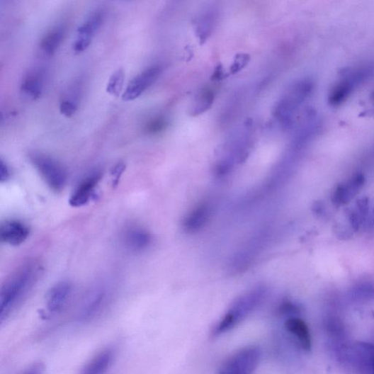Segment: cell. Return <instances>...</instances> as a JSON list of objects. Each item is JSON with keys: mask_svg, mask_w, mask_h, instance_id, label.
I'll return each instance as SVG.
<instances>
[{"mask_svg": "<svg viewBox=\"0 0 374 374\" xmlns=\"http://www.w3.org/2000/svg\"><path fill=\"white\" fill-rule=\"evenodd\" d=\"M285 327L299 346L305 352L310 353L312 350V337L305 321L297 317H290L286 320Z\"/></svg>", "mask_w": 374, "mask_h": 374, "instance_id": "4fadbf2b", "label": "cell"}, {"mask_svg": "<svg viewBox=\"0 0 374 374\" xmlns=\"http://www.w3.org/2000/svg\"><path fill=\"white\" fill-rule=\"evenodd\" d=\"M160 74L161 68L158 65L151 66L144 69L128 85L123 94V100L125 102L132 101L142 96V94L155 83Z\"/></svg>", "mask_w": 374, "mask_h": 374, "instance_id": "ba28073f", "label": "cell"}, {"mask_svg": "<svg viewBox=\"0 0 374 374\" xmlns=\"http://www.w3.org/2000/svg\"><path fill=\"white\" fill-rule=\"evenodd\" d=\"M30 230L28 225L17 220H8L0 226V239L11 246H17L28 239Z\"/></svg>", "mask_w": 374, "mask_h": 374, "instance_id": "30bf717a", "label": "cell"}, {"mask_svg": "<svg viewBox=\"0 0 374 374\" xmlns=\"http://www.w3.org/2000/svg\"><path fill=\"white\" fill-rule=\"evenodd\" d=\"M314 89V81L305 78L296 81L286 89L274 108V115L284 128L293 127L297 112L310 98Z\"/></svg>", "mask_w": 374, "mask_h": 374, "instance_id": "7a4b0ae2", "label": "cell"}, {"mask_svg": "<svg viewBox=\"0 0 374 374\" xmlns=\"http://www.w3.org/2000/svg\"><path fill=\"white\" fill-rule=\"evenodd\" d=\"M166 121L163 118H156L151 120L146 125V132L151 135L161 132L166 127Z\"/></svg>", "mask_w": 374, "mask_h": 374, "instance_id": "cb8c5ba5", "label": "cell"}, {"mask_svg": "<svg viewBox=\"0 0 374 374\" xmlns=\"http://www.w3.org/2000/svg\"><path fill=\"white\" fill-rule=\"evenodd\" d=\"M33 165L50 188L56 193L62 191L67 183V172L57 160L42 154H33L30 156Z\"/></svg>", "mask_w": 374, "mask_h": 374, "instance_id": "5b68a950", "label": "cell"}, {"mask_svg": "<svg viewBox=\"0 0 374 374\" xmlns=\"http://www.w3.org/2000/svg\"><path fill=\"white\" fill-rule=\"evenodd\" d=\"M123 243L132 252H142L147 250L152 243L151 233L144 227L132 225L123 232Z\"/></svg>", "mask_w": 374, "mask_h": 374, "instance_id": "8fae6325", "label": "cell"}, {"mask_svg": "<svg viewBox=\"0 0 374 374\" xmlns=\"http://www.w3.org/2000/svg\"><path fill=\"white\" fill-rule=\"evenodd\" d=\"M261 361L259 348H244L230 357L224 364L221 374H253Z\"/></svg>", "mask_w": 374, "mask_h": 374, "instance_id": "8992f818", "label": "cell"}, {"mask_svg": "<svg viewBox=\"0 0 374 374\" xmlns=\"http://www.w3.org/2000/svg\"><path fill=\"white\" fill-rule=\"evenodd\" d=\"M300 312L299 307L291 301H285L278 307V313L280 316H287L288 318L294 317Z\"/></svg>", "mask_w": 374, "mask_h": 374, "instance_id": "603a6c76", "label": "cell"}, {"mask_svg": "<svg viewBox=\"0 0 374 374\" xmlns=\"http://www.w3.org/2000/svg\"><path fill=\"white\" fill-rule=\"evenodd\" d=\"M215 92L210 89H204L196 96L194 100L191 108V113L192 115H198L212 106L215 101Z\"/></svg>", "mask_w": 374, "mask_h": 374, "instance_id": "ffe728a7", "label": "cell"}, {"mask_svg": "<svg viewBox=\"0 0 374 374\" xmlns=\"http://www.w3.org/2000/svg\"><path fill=\"white\" fill-rule=\"evenodd\" d=\"M372 101H373V104L374 106V93L373 94Z\"/></svg>", "mask_w": 374, "mask_h": 374, "instance_id": "4dcf8cb0", "label": "cell"}, {"mask_svg": "<svg viewBox=\"0 0 374 374\" xmlns=\"http://www.w3.org/2000/svg\"><path fill=\"white\" fill-rule=\"evenodd\" d=\"M125 79L124 69L120 68L115 70L108 80L106 87L107 92L114 97H119L123 89Z\"/></svg>", "mask_w": 374, "mask_h": 374, "instance_id": "7402d4cb", "label": "cell"}, {"mask_svg": "<svg viewBox=\"0 0 374 374\" xmlns=\"http://www.w3.org/2000/svg\"><path fill=\"white\" fill-rule=\"evenodd\" d=\"M364 181L363 175L356 174L346 182L340 184L334 193V203L341 205L352 199L361 190Z\"/></svg>", "mask_w": 374, "mask_h": 374, "instance_id": "ac0fdd59", "label": "cell"}, {"mask_svg": "<svg viewBox=\"0 0 374 374\" xmlns=\"http://www.w3.org/2000/svg\"><path fill=\"white\" fill-rule=\"evenodd\" d=\"M10 175L11 173L7 164L1 159V160H0V181H1L2 183L8 181L10 178Z\"/></svg>", "mask_w": 374, "mask_h": 374, "instance_id": "f546056e", "label": "cell"}, {"mask_svg": "<svg viewBox=\"0 0 374 374\" xmlns=\"http://www.w3.org/2000/svg\"><path fill=\"white\" fill-rule=\"evenodd\" d=\"M213 213V205L210 202H203L191 210L183 222V227L187 232H196L200 230L209 220Z\"/></svg>", "mask_w": 374, "mask_h": 374, "instance_id": "5bb4252c", "label": "cell"}, {"mask_svg": "<svg viewBox=\"0 0 374 374\" xmlns=\"http://www.w3.org/2000/svg\"><path fill=\"white\" fill-rule=\"evenodd\" d=\"M78 106L75 101L63 100L60 106V113L66 117H72L77 111Z\"/></svg>", "mask_w": 374, "mask_h": 374, "instance_id": "484cf974", "label": "cell"}, {"mask_svg": "<svg viewBox=\"0 0 374 374\" xmlns=\"http://www.w3.org/2000/svg\"><path fill=\"white\" fill-rule=\"evenodd\" d=\"M353 352L356 363L363 374H374V345L358 343Z\"/></svg>", "mask_w": 374, "mask_h": 374, "instance_id": "e0dca14e", "label": "cell"}, {"mask_svg": "<svg viewBox=\"0 0 374 374\" xmlns=\"http://www.w3.org/2000/svg\"><path fill=\"white\" fill-rule=\"evenodd\" d=\"M126 169L125 164L123 162L117 163L111 171L113 176V184L116 186L118 184L120 179Z\"/></svg>", "mask_w": 374, "mask_h": 374, "instance_id": "83f0119b", "label": "cell"}, {"mask_svg": "<svg viewBox=\"0 0 374 374\" xmlns=\"http://www.w3.org/2000/svg\"><path fill=\"white\" fill-rule=\"evenodd\" d=\"M249 61V57L247 55H239L230 68L232 74H236L244 68Z\"/></svg>", "mask_w": 374, "mask_h": 374, "instance_id": "4316f807", "label": "cell"}, {"mask_svg": "<svg viewBox=\"0 0 374 374\" xmlns=\"http://www.w3.org/2000/svg\"><path fill=\"white\" fill-rule=\"evenodd\" d=\"M64 30L57 28L52 30L47 33L41 40L40 48L41 51L47 56L54 55L64 39Z\"/></svg>", "mask_w": 374, "mask_h": 374, "instance_id": "d6986e66", "label": "cell"}, {"mask_svg": "<svg viewBox=\"0 0 374 374\" xmlns=\"http://www.w3.org/2000/svg\"><path fill=\"white\" fill-rule=\"evenodd\" d=\"M43 89V76L37 70L28 73L21 84V93L23 98L30 101L38 100Z\"/></svg>", "mask_w": 374, "mask_h": 374, "instance_id": "2e32d148", "label": "cell"}, {"mask_svg": "<svg viewBox=\"0 0 374 374\" xmlns=\"http://www.w3.org/2000/svg\"><path fill=\"white\" fill-rule=\"evenodd\" d=\"M40 272V266L31 261L18 268L6 280L0 293V322L3 323L28 295Z\"/></svg>", "mask_w": 374, "mask_h": 374, "instance_id": "6da1fadb", "label": "cell"}, {"mask_svg": "<svg viewBox=\"0 0 374 374\" xmlns=\"http://www.w3.org/2000/svg\"><path fill=\"white\" fill-rule=\"evenodd\" d=\"M109 298V290L103 285L94 288L84 298L79 312L81 321H89L104 309Z\"/></svg>", "mask_w": 374, "mask_h": 374, "instance_id": "52a82bcc", "label": "cell"}, {"mask_svg": "<svg viewBox=\"0 0 374 374\" xmlns=\"http://www.w3.org/2000/svg\"><path fill=\"white\" fill-rule=\"evenodd\" d=\"M104 18L102 11H96L90 15L77 30L78 35L93 38L101 28Z\"/></svg>", "mask_w": 374, "mask_h": 374, "instance_id": "44dd1931", "label": "cell"}, {"mask_svg": "<svg viewBox=\"0 0 374 374\" xmlns=\"http://www.w3.org/2000/svg\"><path fill=\"white\" fill-rule=\"evenodd\" d=\"M266 295L265 288H257L239 298L215 326L213 336H221L234 329L261 305Z\"/></svg>", "mask_w": 374, "mask_h": 374, "instance_id": "3957f363", "label": "cell"}, {"mask_svg": "<svg viewBox=\"0 0 374 374\" xmlns=\"http://www.w3.org/2000/svg\"><path fill=\"white\" fill-rule=\"evenodd\" d=\"M102 178L103 174L100 171H94L84 178L70 196L69 205L74 208L86 205L92 199Z\"/></svg>", "mask_w": 374, "mask_h": 374, "instance_id": "9c48e42d", "label": "cell"}, {"mask_svg": "<svg viewBox=\"0 0 374 374\" xmlns=\"http://www.w3.org/2000/svg\"><path fill=\"white\" fill-rule=\"evenodd\" d=\"M91 40L92 38L91 37L82 35H77V38L74 41L73 45L74 51L77 54H80L85 52L88 49V47L90 45Z\"/></svg>", "mask_w": 374, "mask_h": 374, "instance_id": "d4e9b609", "label": "cell"}, {"mask_svg": "<svg viewBox=\"0 0 374 374\" xmlns=\"http://www.w3.org/2000/svg\"><path fill=\"white\" fill-rule=\"evenodd\" d=\"M72 285L67 280L55 285L46 295L45 306L47 310L51 314L61 312L72 295Z\"/></svg>", "mask_w": 374, "mask_h": 374, "instance_id": "7c38bea8", "label": "cell"}, {"mask_svg": "<svg viewBox=\"0 0 374 374\" xmlns=\"http://www.w3.org/2000/svg\"><path fill=\"white\" fill-rule=\"evenodd\" d=\"M374 74L373 64H363L344 70L337 81L332 87L329 103L333 107L342 105L349 98L357 88L367 81Z\"/></svg>", "mask_w": 374, "mask_h": 374, "instance_id": "277c9868", "label": "cell"}, {"mask_svg": "<svg viewBox=\"0 0 374 374\" xmlns=\"http://www.w3.org/2000/svg\"><path fill=\"white\" fill-rule=\"evenodd\" d=\"M114 358V350L106 348L94 356L81 369L79 374H106Z\"/></svg>", "mask_w": 374, "mask_h": 374, "instance_id": "9a60e30c", "label": "cell"}, {"mask_svg": "<svg viewBox=\"0 0 374 374\" xmlns=\"http://www.w3.org/2000/svg\"><path fill=\"white\" fill-rule=\"evenodd\" d=\"M45 366L42 362H37L31 365L21 374H43Z\"/></svg>", "mask_w": 374, "mask_h": 374, "instance_id": "f1b7e54d", "label": "cell"}]
</instances>
